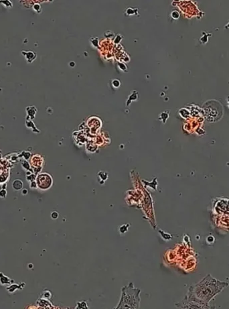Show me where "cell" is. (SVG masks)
I'll list each match as a JSON object with an SVG mask.
<instances>
[{
	"mask_svg": "<svg viewBox=\"0 0 229 309\" xmlns=\"http://www.w3.org/2000/svg\"><path fill=\"white\" fill-rule=\"evenodd\" d=\"M228 286L227 282H222L208 274L194 286H191L182 307L186 308H210L209 303L213 298Z\"/></svg>",
	"mask_w": 229,
	"mask_h": 309,
	"instance_id": "6da1fadb",
	"label": "cell"
},
{
	"mask_svg": "<svg viewBox=\"0 0 229 309\" xmlns=\"http://www.w3.org/2000/svg\"><path fill=\"white\" fill-rule=\"evenodd\" d=\"M140 293H141V290L139 288H135L132 282L129 283L127 286L122 288L121 299L117 307H115V308H139L140 307L139 304L140 300H141L139 296Z\"/></svg>",
	"mask_w": 229,
	"mask_h": 309,
	"instance_id": "7a4b0ae2",
	"label": "cell"
},
{
	"mask_svg": "<svg viewBox=\"0 0 229 309\" xmlns=\"http://www.w3.org/2000/svg\"><path fill=\"white\" fill-rule=\"evenodd\" d=\"M12 186L13 189L16 190V191H19V190L21 189L23 187V182L20 180H16V181H13Z\"/></svg>",
	"mask_w": 229,
	"mask_h": 309,
	"instance_id": "3957f363",
	"label": "cell"
},
{
	"mask_svg": "<svg viewBox=\"0 0 229 309\" xmlns=\"http://www.w3.org/2000/svg\"><path fill=\"white\" fill-rule=\"evenodd\" d=\"M0 282L2 284H8L10 282V279L9 278L5 276L2 272H0Z\"/></svg>",
	"mask_w": 229,
	"mask_h": 309,
	"instance_id": "277c9868",
	"label": "cell"
},
{
	"mask_svg": "<svg viewBox=\"0 0 229 309\" xmlns=\"http://www.w3.org/2000/svg\"><path fill=\"white\" fill-rule=\"evenodd\" d=\"M77 307H75V308H77V307H78L79 306H81L79 308H88V305L87 304L86 302L84 301H82V302H78V303H77Z\"/></svg>",
	"mask_w": 229,
	"mask_h": 309,
	"instance_id": "5b68a950",
	"label": "cell"
},
{
	"mask_svg": "<svg viewBox=\"0 0 229 309\" xmlns=\"http://www.w3.org/2000/svg\"><path fill=\"white\" fill-rule=\"evenodd\" d=\"M18 288H20V286H18V285L13 284V285H12L11 286H9V288H7V289H8V290L9 292V293H13V292H14L16 290L18 289Z\"/></svg>",
	"mask_w": 229,
	"mask_h": 309,
	"instance_id": "8992f818",
	"label": "cell"
},
{
	"mask_svg": "<svg viewBox=\"0 0 229 309\" xmlns=\"http://www.w3.org/2000/svg\"><path fill=\"white\" fill-rule=\"evenodd\" d=\"M6 195H7V191H5V190L3 189V190H2L1 191H0V197L1 198H5Z\"/></svg>",
	"mask_w": 229,
	"mask_h": 309,
	"instance_id": "52a82bcc",
	"label": "cell"
},
{
	"mask_svg": "<svg viewBox=\"0 0 229 309\" xmlns=\"http://www.w3.org/2000/svg\"><path fill=\"white\" fill-rule=\"evenodd\" d=\"M28 194V190L27 189H23L22 191V195H27Z\"/></svg>",
	"mask_w": 229,
	"mask_h": 309,
	"instance_id": "ba28073f",
	"label": "cell"
}]
</instances>
